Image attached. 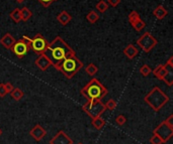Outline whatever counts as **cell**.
I'll return each instance as SVG.
<instances>
[{
	"label": "cell",
	"mask_w": 173,
	"mask_h": 144,
	"mask_svg": "<svg viewBox=\"0 0 173 144\" xmlns=\"http://www.w3.org/2000/svg\"><path fill=\"white\" fill-rule=\"evenodd\" d=\"M140 18H141L140 15L137 11H132L129 15V21H130V23L131 24H134L138 19H140Z\"/></svg>",
	"instance_id": "obj_28"
},
{
	"label": "cell",
	"mask_w": 173,
	"mask_h": 144,
	"mask_svg": "<svg viewBox=\"0 0 173 144\" xmlns=\"http://www.w3.org/2000/svg\"><path fill=\"white\" fill-rule=\"evenodd\" d=\"M11 49L17 58H23L31 49V39L28 36H23L21 39L15 41Z\"/></svg>",
	"instance_id": "obj_7"
},
{
	"label": "cell",
	"mask_w": 173,
	"mask_h": 144,
	"mask_svg": "<svg viewBox=\"0 0 173 144\" xmlns=\"http://www.w3.org/2000/svg\"><path fill=\"white\" fill-rule=\"evenodd\" d=\"M10 94H11V97L15 101H19L23 99V92L21 91L19 88H13V90L10 92Z\"/></svg>",
	"instance_id": "obj_20"
},
{
	"label": "cell",
	"mask_w": 173,
	"mask_h": 144,
	"mask_svg": "<svg viewBox=\"0 0 173 144\" xmlns=\"http://www.w3.org/2000/svg\"><path fill=\"white\" fill-rule=\"evenodd\" d=\"M4 86H5V89H6L7 93H10L12 90H13V86H12L11 83H5V84H4Z\"/></svg>",
	"instance_id": "obj_34"
},
{
	"label": "cell",
	"mask_w": 173,
	"mask_h": 144,
	"mask_svg": "<svg viewBox=\"0 0 173 144\" xmlns=\"http://www.w3.org/2000/svg\"><path fill=\"white\" fill-rule=\"evenodd\" d=\"M24 1V0H16V2H18V3H23Z\"/></svg>",
	"instance_id": "obj_37"
},
{
	"label": "cell",
	"mask_w": 173,
	"mask_h": 144,
	"mask_svg": "<svg viewBox=\"0 0 173 144\" xmlns=\"http://www.w3.org/2000/svg\"><path fill=\"white\" fill-rule=\"evenodd\" d=\"M85 72L87 73L89 76H94L95 74L98 72V67L94 65V63H89V65L86 67V69H85Z\"/></svg>",
	"instance_id": "obj_25"
},
{
	"label": "cell",
	"mask_w": 173,
	"mask_h": 144,
	"mask_svg": "<svg viewBox=\"0 0 173 144\" xmlns=\"http://www.w3.org/2000/svg\"><path fill=\"white\" fill-rule=\"evenodd\" d=\"M163 82H165L167 86L171 87L173 85V70H169L168 73L166 74V76L164 77V79L162 80Z\"/></svg>",
	"instance_id": "obj_24"
},
{
	"label": "cell",
	"mask_w": 173,
	"mask_h": 144,
	"mask_svg": "<svg viewBox=\"0 0 173 144\" xmlns=\"http://www.w3.org/2000/svg\"><path fill=\"white\" fill-rule=\"evenodd\" d=\"M144 101L154 110V111L158 112L169 102V97H168L164 92H162L160 88L154 87L152 90L149 92V94L145 97Z\"/></svg>",
	"instance_id": "obj_3"
},
{
	"label": "cell",
	"mask_w": 173,
	"mask_h": 144,
	"mask_svg": "<svg viewBox=\"0 0 173 144\" xmlns=\"http://www.w3.org/2000/svg\"><path fill=\"white\" fill-rule=\"evenodd\" d=\"M165 66L167 67H173V57H171L169 60L167 61V63H165Z\"/></svg>",
	"instance_id": "obj_36"
},
{
	"label": "cell",
	"mask_w": 173,
	"mask_h": 144,
	"mask_svg": "<svg viewBox=\"0 0 173 144\" xmlns=\"http://www.w3.org/2000/svg\"><path fill=\"white\" fill-rule=\"evenodd\" d=\"M86 19H87L90 23H95L99 19V15L96 11L91 10L87 15H86Z\"/></svg>",
	"instance_id": "obj_23"
},
{
	"label": "cell",
	"mask_w": 173,
	"mask_h": 144,
	"mask_svg": "<svg viewBox=\"0 0 173 144\" xmlns=\"http://www.w3.org/2000/svg\"><path fill=\"white\" fill-rule=\"evenodd\" d=\"M71 19H72V16L69 14L67 11H65V10L62 11L61 13H59L58 16H57V20L60 22V24L64 25V26L70 22Z\"/></svg>",
	"instance_id": "obj_16"
},
{
	"label": "cell",
	"mask_w": 173,
	"mask_h": 144,
	"mask_svg": "<svg viewBox=\"0 0 173 144\" xmlns=\"http://www.w3.org/2000/svg\"><path fill=\"white\" fill-rule=\"evenodd\" d=\"M1 134H2V130L0 129V136H1Z\"/></svg>",
	"instance_id": "obj_38"
},
{
	"label": "cell",
	"mask_w": 173,
	"mask_h": 144,
	"mask_svg": "<svg viewBox=\"0 0 173 144\" xmlns=\"http://www.w3.org/2000/svg\"><path fill=\"white\" fill-rule=\"evenodd\" d=\"M55 1H58V0H54V2H55Z\"/></svg>",
	"instance_id": "obj_40"
},
{
	"label": "cell",
	"mask_w": 173,
	"mask_h": 144,
	"mask_svg": "<svg viewBox=\"0 0 173 144\" xmlns=\"http://www.w3.org/2000/svg\"><path fill=\"white\" fill-rule=\"evenodd\" d=\"M38 2H40L43 6H45V7H48V6H50L52 3L54 2V0H38Z\"/></svg>",
	"instance_id": "obj_33"
},
{
	"label": "cell",
	"mask_w": 173,
	"mask_h": 144,
	"mask_svg": "<svg viewBox=\"0 0 173 144\" xmlns=\"http://www.w3.org/2000/svg\"><path fill=\"white\" fill-rule=\"evenodd\" d=\"M109 3L112 7H115L116 5H119L120 3V0H109Z\"/></svg>",
	"instance_id": "obj_35"
},
{
	"label": "cell",
	"mask_w": 173,
	"mask_h": 144,
	"mask_svg": "<svg viewBox=\"0 0 173 144\" xmlns=\"http://www.w3.org/2000/svg\"><path fill=\"white\" fill-rule=\"evenodd\" d=\"M91 124H92V126L94 127L95 129L100 130V129L103 128V127H104V125H105V120L102 119L101 117H96V118H93V119H92Z\"/></svg>",
	"instance_id": "obj_18"
},
{
	"label": "cell",
	"mask_w": 173,
	"mask_h": 144,
	"mask_svg": "<svg viewBox=\"0 0 173 144\" xmlns=\"http://www.w3.org/2000/svg\"><path fill=\"white\" fill-rule=\"evenodd\" d=\"M9 16H10V18L14 21V22L18 23L19 21L21 20V17H20V9H19V8H15L14 10H12L10 12Z\"/></svg>",
	"instance_id": "obj_21"
},
{
	"label": "cell",
	"mask_w": 173,
	"mask_h": 144,
	"mask_svg": "<svg viewBox=\"0 0 173 144\" xmlns=\"http://www.w3.org/2000/svg\"><path fill=\"white\" fill-rule=\"evenodd\" d=\"M32 16H33L32 11L29 10L28 7H23L20 9V17H21V20L28 21L29 18L32 17Z\"/></svg>",
	"instance_id": "obj_19"
},
{
	"label": "cell",
	"mask_w": 173,
	"mask_h": 144,
	"mask_svg": "<svg viewBox=\"0 0 173 144\" xmlns=\"http://www.w3.org/2000/svg\"><path fill=\"white\" fill-rule=\"evenodd\" d=\"M82 67H83L82 62L76 56H74V57L66 58V60L62 63V65L60 66L59 71H61L66 78L71 79L78 73Z\"/></svg>",
	"instance_id": "obj_4"
},
{
	"label": "cell",
	"mask_w": 173,
	"mask_h": 144,
	"mask_svg": "<svg viewBox=\"0 0 173 144\" xmlns=\"http://www.w3.org/2000/svg\"><path fill=\"white\" fill-rule=\"evenodd\" d=\"M133 25V27L136 29L137 31H141L143 28H144L145 26H146V23H145V21H143L141 18L140 19H138L137 21L134 24H132Z\"/></svg>",
	"instance_id": "obj_27"
},
{
	"label": "cell",
	"mask_w": 173,
	"mask_h": 144,
	"mask_svg": "<svg viewBox=\"0 0 173 144\" xmlns=\"http://www.w3.org/2000/svg\"><path fill=\"white\" fill-rule=\"evenodd\" d=\"M169 70H173V67H167L165 65H160L153 71V74H154V76L157 79L161 80V81H162Z\"/></svg>",
	"instance_id": "obj_14"
},
{
	"label": "cell",
	"mask_w": 173,
	"mask_h": 144,
	"mask_svg": "<svg viewBox=\"0 0 173 144\" xmlns=\"http://www.w3.org/2000/svg\"><path fill=\"white\" fill-rule=\"evenodd\" d=\"M140 73L142 76H144V77H148V76L152 73V70H151V67L148 65H143L140 67Z\"/></svg>",
	"instance_id": "obj_26"
},
{
	"label": "cell",
	"mask_w": 173,
	"mask_h": 144,
	"mask_svg": "<svg viewBox=\"0 0 173 144\" xmlns=\"http://www.w3.org/2000/svg\"><path fill=\"white\" fill-rule=\"evenodd\" d=\"M104 105H105L106 109L111 110V111H112V110H114L115 107H116V102H115V101H114V99H109Z\"/></svg>",
	"instance_id": "obj_29"
},
{
	"label": "cell",
	"mask_w": 173,
	"mask_h": 144,
	"mask_svg": "<svg viewBox=\"0 0 173 144\" xmlns=\"http://www.w3.org/2000/svg\"><path fill=\"white\" fill-rule=\"evenodd\" d=\"M80 93L88 101L101 100L107 94V90L97 79L93 78L92 80H90L86 86H84L81 89Z\"/></svg>",
	"instance_id": "obj_2"
},
{
	"label": "cell",
	"mask_w": 173,
	"mask_h": 144,
	"mask_svg": "<svg viewBox=\"0 0 173 144\" xmlns=\"http://www.w3.org/2000/svg\"><path fill=\"white\" fill-rule=\"evenodd\" d=\"M15 41L16 39L10 35V33H6V35H4L1 39H0V44H1V45L3 48H5L6 49H11L13 44H15Z\"/></svg>",
	"instance_id": "obj_12"
},
{
	"label": "cell",
	"mask_w": 173,
	"mask_h": 144,
	"mask_svg": "<svg viewBox=\"0 0 173 144\" xmlns=\"http://www.w3.org/2000/svg\"><path fill=\"white\" fill-rule=\"evenodd\" d=\"M82 110L93 119V118L100 117L106 110V107L100 100H91L87 101V103L82 106Z\"/></svg>",
	"instance_id": "obj_6"
},
{
	"label": "cell",
	"mask_w": 173,
	"mask_h": 144,
	"mask_svg": "<svg viewBox=\"0 0 173 144\" xmlns=\"http://www.w3.org/2000/svg\"><path fill=\"white\" fill-rule=\"evenodd\" d=\"M150 142H151V144H163V143H165L161 138H160L159 136H157V135H155V134H153V136L151 137Z\"/></svg>",
	"instance_id": "obj_31"
},
{
	"label": "cell",
	"mask_w": 173,
	"mask_h": 144,
	"mask_svg": "<svg viewBox=\"0 0 173 144\" xmlns=\"http://www.w3.org/2000/svg\"><path fill=\"white\" fill-rule=\"evenodd\" d=\"M95 8H96V10L98 12H100V13H103V12H105L107 9H109V4H107L104 0H100L97 4L96 6H95Z\"/></svg>",
	"instance_id": "obj_22"
},
{
	"label": "cell",
	"mask_w": 173,
	"mask_h": 144,
	"mask_svg": "<svg viewBox=\"0 0 173 144\" xmlns=\"http://www.w3.org/2000/svg\"><path fill=\"white\" fill-rule=\"evenodd\" d=\"M36 65L38 66V67L42 71H47L49 69V67L52 66V63L50 62V60L48 58L44 53L40 54L37 60H36Z\"/></svg>",
	"instance_id": "obj_13"
},
{
	"label": "cell",
	"mask_w": 173,
	"mask_h": 144,
	"mask_svg": "<svg viewBox=\"0 0 173 144\" xmlns=\"http://www.w3.org/2000/svg\"><path fill=\"white\" fill-rule=\"evenodd\" d=\"M153 134L157 135L162 139L164 142L170 140L173 136V115L167 118L165 121H163L161 124L158 125L153 130Z\"/></svg>",
	"instance_id": "obj_5"
},
{
	"label": "cell",
	"mask_w": 173,
	"mask_h": 144,
	"mask_svg": "<svg viewBox=\"0 0 173 144\" xmlns=\"http://www.w3.org/2000/svg\"><path fill=\"white\" fill-rule=\"evenodd\" d=\"M158 44L157 39L149 32H145L139 39L137 40V44L144 50L145 53H149L150 50H152L156 44Z\"/></svg>",
	"instance_id": "obj_8"
},
{
	"label": "cell",
	"mask_w": 173,
	"mask_h": 144,
	"mask_svg": "<svg viewBox=\"0 0 173 144\" xmlns=\"http://www.w3.org/2000/svg\"><path fill=\"white\" fill-rule=\"evenodd\" d=\"M115 121H116V123H118L120 126H123V125H125V123L127 122V118L125 117V116L123 115V114H120V115L116 116Z\"/></svg>",
	"instance_id": "obj_30"
},
{
	"label": "cell",
	"mask_w": 173,
	"mask_h": 144,
	"mask_svg": "<svg viewBox=\"0 0 173 144\" xmlns=\"http://www.w3.org/2000/svg\"><path fill=\"white\" fill-rule=\"evenodd\" d=\"M77 144H83V143H82V142H79V143H77Z\"/></svg>",
	"instance_id": "obj_39"
},
{
	"label": "cell",
	"mask_w": 173,
	"mask_h": 144,
	"mask_svg": "<svg viewBox=\"0 0 173 144\" xmlns=\"http://www.w3.org/2000/svg\"><path fill=\"white\" fill-rule=\"evenodd\" d=\"M29 134H31V136L34 139V140L38 142V141H41L42 139L47 135V131H46V129L43 128L40 124H37L31 130Z\"/></svg>",
	"instance_id": "obj_11"
},
{
	"label": "cell",
	"mask_w": 173,
	"mask_h": 144,
	"mask_svg": "<svg viewBox=\"0 0 173 144\" xmlns=\"http://www.w3.org/2000/svg\"><path fill=\"white\" fill-rule=\"evenodd\" d=\"M7 94H8V93L6 91L4 84H0V97H1V98H3V97H5Z\"/></svg>",
	"instance_id": "obj_32"
},
{
	"label": "cell",
	"mask_w": 173,
	"mask_h": 144,
	"mask_svg": "<svg viewBox=\"0 0 173 144\" xmlns=\"http://www.w3.org/2000/svg\"><path fill=\"white\" fill-rule=\"evenodd\" d=\"M168 14V11L162 5H158L153 11V15L157 19H163Z\"/></svg>",
	"instance_id": "obj_17"
},
{
	"label": "cell",
	"mask_w": 173,
	"mask_h": 144,
	"mask_svg": "<svg viewBox=\"0 0 173 144\" xmlns=\"http://www.w3.org/2000/svg\"><path fill=\"white\" fill-rule=\"evenodd\" d=\"M48 45H49V42L40 33H38L36 36L31 39V49L38 54L44 53Z\"/></svg>",
	"instance_id": "obj_9"
},
{
	"label": "cell",
	"mask_w": 173,
	"mask_h": 144,
	"mask_svg": "<svg viewBox=\"0 0 173 144\" xmlns=\"http://www.w3.org/2000/svg\"><path fill=\"white\" fill-rule=\"evenodd\" d=\"M44 54L50 60L52 66L55 67L57 70L60 69V66L66 58L76 56L71 46L68 45V44H66L60 36H57L53 41L50 42Z\"/></svg>",
	"instance_id": "obj_1"
},
{
	"label": "cell",
	"mask_w": 173,
	"mask_h": 144,
	"mask_svg": "<svg viewBox=\"0 0 173 144\" xmlns=\"http://www.w3.org/2000/svg\"><path fill=\"white\" fill-rule=\"evenodd\" d=\"M50 144H73V140L64 131H59L50 140Z\"/></svg>",
	"instance_id": "obj_10"
},
{
	"label": "cell",
	"mask_w": 173,
	"mask_h": 144,
	"mask_svg": "<svg viewBox=\"0 0 173 144\" xmlns=\"http://www.w3.org/2000/svg\"><path fill=\"white\" fill-rule=\"evenodd\" d=\"M124 53H125V56H126L128 58H130V60H133L134 58H136L138 56L139 50H138V49L136 48L135 45L129 44V45H127V48L124 49Z\"/></svg>",
	"instance_id": "obj_15"
}]
</instances>
